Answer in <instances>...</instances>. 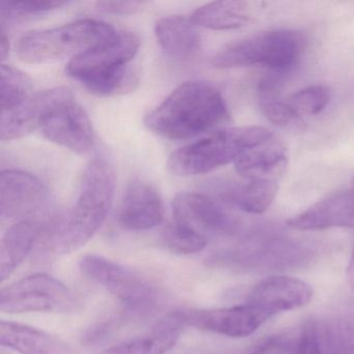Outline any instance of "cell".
Wrapping results in <instances>:
<instances>
[{"label":"cell","mask_w":354,"mask_h":354,"mask_svg":"<svg viewBox=\"0 0 354 354\" xmlns=\"http://www.w3.org/2000/svg\"><path fill=\"white\" fill-rule=\"evenodd\" d=\"M223 95L211 84L184 82L145 117L147 129L169 140H186L227 123Z\"/></svg>","instance_id":"6da1fadb"},{"label":"cell","mask_w":354,"mask_h":354,"mask_svg":"<svg viewBox=\"0 0 354 354\" xmlns=\"http://www.w3.org/2000/svg\"><path fill=\"white\" fill-rule=\"evenodd\" d=\"M115 188L113 165L104 157L91 161L84 171L75 206L57 215L46 252L70 254L84 246L109 216Z\"/></svg>","instance_id":"7a4b0ae2"},{"label":"cell","mask_w":354,"mask_h":354,"mask_svg":"<svg viewBox=\"0 0 354 354\" xmlns=\"http://www.w3.org/2000/svg\"><path fill=\"white\" fill-rule=\"evenodd\" d=\"M140 47L138 35L115 30L96 46L71 59L66 72L95 96L111 97L133 92L138 77L129 64Z\"/></svg>","instance_id":"3957f363"},{"label":"cell","mask_w":354,"mask_h":354,"mask_svg":"<svg viewBox=\"0 0 354 354\" xmlns=\"http://www.w3.org/2000/svg\"><path fill=\"white\" fill-rule=\"evenodd\" d=\"M272 138L269 130L258 126L216 130L174 152L167 161V167L178 177L210 173L235 163L244 152Z\"/></svg>","instance_id":"277c9868"},{"label":"cell","mask_w":354,"mask_h":354,"mask_svg":"<svg viewBox=\"0 0 354 354\" xmlns=\"http://www.w3.org/2000/svg\"><path fill=\"white\" fill-rule=\"evenodd\" d=\"M106 22L80 19L51 30L26 32L18 41L20 61L28 65H45L78 55L96 46L115 32Z\"/></svg>","instance_id":"5b68a950"},{"label":"cell","mask_w":354,"mask_h":354,"mask_svg":"<svg viewBox=\"0 0 354 354\" xmlns=\"http://www.w3.org/2000/svg\"><path fill=\"white\" fill-rule=\"evenodd\" d=\"M306 49L301 32L277 30L262 32L218 51L211 59L216 69L263 66L283 72L297 65Z\"/></svg>","instance_id":"8992f818"},{"label":"cell","mask_w":354,"mask_h":354,"mask_svg":"<svg viewBox=\"0 0 354 354\" xmlns=\"http://www.w3.org/2000/svg\"><path fill=\"white\" fill-rule=\"evenodd\" d=\"M39 129L49 142L82 156L90 154L96 145L88 113L67 88L40 93Z\"/></svg>","instance_id":"52a82bcc"},{"label":"cell","mask_w":354,"mask_h":354,"mask_svg":"<svg viewBox=\"0 0 354 354\" xmlns=\"http://www.w3.org/2000/svg\"><path fill=\"white\" fill-rule=\"evenodd\" d=\"M310 259L312 252L304 244L283 238H265L214 252L206 263L214 268L277 270L301 266Z\"/></svg>","instance_id":"ba28073f"},{"label":"cell","mask_w":354,"mask_h":354,"mask_svg":"<svg viewBox=\"0 0 354 354\" xmlns=\"http://www.w3.org/2000/svg\"><path fill=\"white\" fill-rule=\"evenodd\" d=\"M77 308V300L71 290L45 273H36L14 281L0 292V310L9 314L72 313Z\"/></svg>","instance_id":"9c48e42d"},{"label":"cell","mask_w":354,"mask_h":354,"mask_svg":"<svg viewBox=\"0 0 354 354\" xmlns=\"http://www.w3.org/2000/svg\"><path fill=\"white\" fill-rule=\"evenodd\" d=\"M80 267L88 279L102 286L131 312L147 313L156 306L158 290L138 273L97 254L84 256Z\"/></svg>","instance_id":"30bf717a"},{"label":"cell","mask_w":354,"mask_h":354,"mask_svg":"<svg viewBox=\"0 0 354 354\" xmlns=\"http://www.w3.org/2000/svg\"><path fill=\"white\" fill-rule=\"evenodd\" d=\"M174 221L206 236V234L236 235L240 221L225 210L221 201L200 192H180L171 203Z\"/></svg>","instance_id":"8fae6325"},{"label":"cell","mask_w":354,"mask_h":354,"mask_svg":"<svg viewBox=\"0 0 354 354\" xmlns=\"http://www.w3.org/2000/svg\"><path fill=\"white\" fill-rule=\"evenodd\" d=\"M48 192L43 182L21 169H6L0 175L1 221H24L37 217L47 203Z\"/></svg>","instance_id":"7c38bea8"},{"label":"cell","mask_w":354,"mask_h":354,"mask_svg":"<svg viewBox=\"0 0 354 354\" xmlns=\"http://www.w3.org/2000/svg\"><path fill=\"white\" fill-rule=\"evenodd\" d=\"M178 312L186 327L230 337H248L268 319L248 304L231 308Z\"/></svg>","instance_id":"4fadbf2b"},{"label":"cell","mask_w":354,"mask_h":354,"mask_svg":"<svg viewBox=\"0 0 354 354\" xmlns=\"http://www.w3.org/2000/svg\"><path fill=\"white\" fill-rule=\"evenodd\" d=\"M312 297L313 290L308 283L294 277L277 275L254 286L246 304L270 318L277 313L302 308Z\"/></svg>","instance_id":"5bb4252c"},{"label":"cell","mask_w":354,"mask_h":354,"mask_svg":"<svg viewBox=\"0 0 354 354\" xmlns=\"http://www.w3.org/2000/svg\"><path fill=\"white\" fill-rule=\"evenodd\" d=\"M53 217L24 219L17 221L6 232L0 245V277L1 281L12 273L46 239L53 225Z\"/></svg>","instance_id":"9a60e30c"},{"label":"cell","mask_w":354,"mask_h":354,"mask_svg":"<svg viewBox=\"0 0 354 354\" xmlns=\"http://www.w3.org/2000/svg\"><path fill=\"white\" fill-rule=\"evenodd\" d=\"M165 218L162 198L154 186L134 180L128 186L118 214V221L128 231H148L158 227Z\"/></svg>","instance_id":"2e32d148"},{"label":"cell","mask_w":354,"mask_h":354,"mask_svg":"<svg viewBox=\"0 0 354 354\" xmlns=\"http://www.w3.org/2000/svg\"><path fill=\"white\" fill-rule=\"evenodd\" d=\"M298 354H354V320L306 321L300 331Z\"/></svg>","instance_id":"e0dca14e"},{"label":"cell","mask_w":354,"mask_h":354,"mask_svg":"<svg viewBox=\"0 0 354 354\" xmlns=\"http://www.w3.org/2000/svg\"><path fill=\"white\" fill-rule=\"evenodd\" d=\"M297 231H319L331 227L354 229V189L339 192L319 201L288 221Z\"/></svg>","instance_id":"ac0fdd59"},{"label":"cell","mask_w":354,"mask_h":354,"mask_svg":"<svg viewBox=\"0 0 354 354\" xmlns=\"http://www.w3.org/2000/svg\"><path fill=\"white\" fill-rule=\"evenodd\" d=\"M209 189L221 202L250 214L268 210L279 192L274 180H244L211 182Z\"/></svg>","instance_id":"d6986e66"},{"label":"cell","mask_w":354,"mask_h":354,"mask_svg":"<svg viewBox=\"0 0 354 354\" xmlns=\"http://www.w3.org/2000/svg\"><path fill=\"white\" fill-rule=\"evenodd\" d=\"M0 344L19 354H80L57 335L11 321L0 322Z\"/></svg>","instance_id":"ffe728a7"},{"label":"cell","mask_w":354,"mask_h":354,"mask_svg":"<svg viewBox=\"0 0 354 354\" xmlns=\"http://www.w3.org/2000/svg\"><path fill=\"white\" fill-rule=\"evenodd\" d=\"M155 36L165 55L180 62L196 57L202 43L198 26L186 16L161 18L155 26Z\"/></svg>","instance_id":"44dd1931"},{"label":"cell","mask_w":354,"mask_h":354,"mask_svg":"<svg viewBox=\"0 0 354 354\" xmlns=\"http://www.w3.org/2000/svg\"><path fill=\"white\" fill-rule=\"evenodd\" d=\"M287 165V148L273 138L246 151L235 161L236 171L244 180L277 181V178L285 173Z\"/></svg>","instance_id":"7402d4cb"},{"label":"cell","mask_w":354,"mask_h":354,"mask_svg":"<svg viewBox=\"0 0 354 354\" xmlns=\"http://www.w3.org/2000/svg\"><path fill=\"white\" fill-rule=\"evenodd\" d=\"M185 327L176 310L162 319L149 335L122 342L99 354H163L176 345Z\"/></svg>","instance_id":"603a6c76"},{"label":"cell","mask_w":354,"mask_h":354,"mask_svg":"<svg viewBox=\"0 0 354 354\" xmlns=\"http://www.w3.org/2000/svg\"><path fill=\"white\" fill-rule=\"evenodd\" d=\"M190 19L198 28L212 30H237L250 22V6L236 0L213 1L198 8L190 15Z\"/></svg>","instance_id":"cb8c5ba5"},{"label":"cell","mask_w":354,"mask_h":354,"mask_svg":"<svg viewBox=\"0 0 354 354\" xmlns=\"http://www.w3.org/2000/svg\"><path fill=\"white\" fill-rule=\"evenodd\" d=\"M67 1H53V0H30V1H1L0 17L1 26L26 21L35 18L43 17L55 10L67 6Z\"/></svg>","instance_id":"d4e9b609"},{"label":"cell","mask_w":354,"mask_h":354,"mask_svg":"<svg viewBox=\"0 0 354 354\" xmlns=\"http://www.w3.org/2000/svg\"><path fill=\"white\" fill-rule=\"evenodd\" d=\"M162 240L171 252L179 254H196L207 245L206 236L174 219L165 227Z\"/></svg>","instance_id":"484cf974"},{"label":"cell","mask_w":354,"mask_h":354,"mask_svg":"<svg viewBox=\"0 0 354 354\" xmlns=\"http://www.w3.org/2000/svg\"><path fill=\"white\" fill-rule=\"evenodd\" d=\"M261 109L267 119L283 129L304 131L306 123L302 115L290 104L289 101L279 100L275 95H262Z\"/></svg>","instance_id":"4316f807"},{"label":"cell","mask_w":354,"mask_h":354,"mask_svg":"<svg viewBox=\"0 0 354 354\" xmlns=\"http://www.w3.org/2000/svg\"><path fill=\"white\" fill-rule=\"evenodd\" d=\"M329 101V88L323 84H314L292 95L289 103L301 115H316L324 111Z\"/></svg>","instance_id":"83f0119b"},{"label":"cell","mask_w":354,"mask_h":354,"mask_svg":"<svg viewBox=\"0 0 354 354\" xmlns=\"http://www.w3.org/2000/svg\"><path fill=\"white\" fill-rule=\"evenodd\" d=\"M299 337L294 335H271L261 339L250 348L248 354H298Z\"/></svg>","instance_id":"f1b7e54d"},{"label":"cell","mask_w":354,"mask_h":354,"mask_svg":"<svg viewBox=\"0 0 354 354\" xmlns=\"http://www.w3.org/2000/svg\"><path fill=\"white\" fill-rule=\"evenodd\" d=\"M146 1H98L96 8L99 12L111 15L127 16L140 13L146 8Z\"/></svg>","instance_id":"f546056e"},{"label":"cell","mask_w":354,"mask_h":354,"mask_svg":"<svg viewBox=\"0 0 354 354\" xmlns=\"http://www.w3.org/2000/svg\"><path fill=\"white\" fill-rule=\"evenodd\" d=\"M0 53H1V59L5 61L9 57L10 41L7 36L5 28H1V38H0Z\"/></svg>","instance_id":"4dcf8cb0"},{"label":"cell","mask_w":354,"mask_h":354,"mask_svg":"<svg viewBox=\"0 0 354 354\" xmlns=\"http://www.w3.org/2000/svg\"><path fill=\"white\" fill-rule=\"evenodd\" d=\"M347 279L348 281H349L350 287L354 290V250L353 252H352V256L349 261V265H348Z\"/></svg>","instance_id":"1f68e13d"},{"label":"cell","mask_w":354,"mask_h":354,"mask_svg":"<svg viewBox=\"0 0 354 354\" xmlns=\"http://www.w3.org/2000/svg\"><path fill=\"white\" fill-rule=\"evenodd\" d=\"M352 189H354V177L353 179H352Z\"/></svg>","instance_id":"d6a6232c"},{"label":"cell","mask_w":354,"mask_h":354,"mask_svg":"<svg viewBox=\"0 0 354 354\" xmlns=\"http://www.w3.org/2000/svg\"><path fill=\"white\" fill-rule=\"evenodd\" d=\"M1 354H9V353H5V352H3V353H1Z\"/></svg>","instance_id":"836d02e7"}]
</instances>
